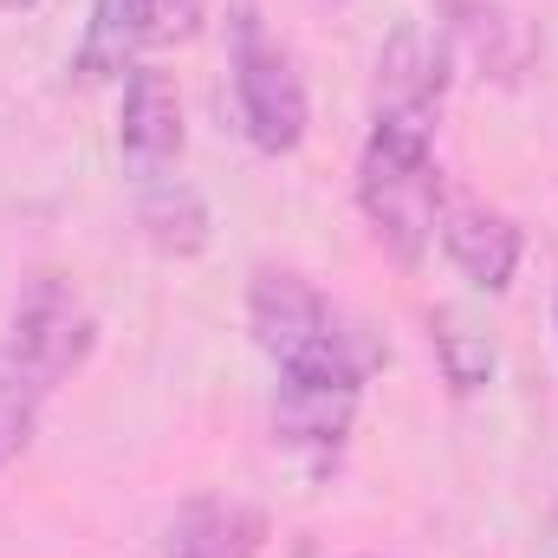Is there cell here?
I'll return each mask as SVG.
<instances>
[{
  "label": "cell",
  "instance_id": "2e32d148",
  "mask_svg": "<svg viewBox=\"0 0 558 558\" xmlns=\"http://www.w3.org/2000/svg\"><path fill=\"white\" fill-rule=\"evenodd\" d=\"M0 7H7V13H33L39 0H0Z\"/></svg>",
  "mask_w": 558,
  "mask_h": 558
},
{
  "label": "cell",
  "instance_id": "4fadbf2b",
  "mask_svg": "<svg viewBox=\"0 0 558 558\" xmlns=\"http://www.w3.org/2000/svg\"><path fill=\"white\" fill-rule=\"evenodd\" d=\"M435 325V357H441V377L468 397V390H481L487 377H494V344L474 331V325H461L454 312H435L428 318Z\"/></svg>",
  "mask_w": 558,
  "mask_h": 558
},
{
  "label": "cell",
  "instance_id": "8992f818",
  "mask_svg": "<svg viewBox=\"0 0 558 558\" xmlns=\"http://www.w3.org/2000/svg\"><path fill=\"white\" fill-rule=\"evenodd\" d=\"M364 403V377L344 371H292L279 377L274 397V435L299 454H338Z\"/></svg>",
  "mask_w": 558,
  "mask_h": 558
},
{
  "label": "cell",
  "instance_id": "8fae6325",
  "mask_svg": "<svg viewBox=\"0 0 558 558\" xmlns=\"http://www.w3.org/2000/svg\"><path fill=\"white\" fill-rule=\"evenodd\" d=\"M137 221L162 254H202L208 247V208H202V195L182 175L137 189Z\"/></svg>",
  "mask_w": 558,
  "mask_h": 558
},
{
  "label": "cell",
  "instance_id": "52a82bcc",
  "mask_svg": "<svg viewBox=\"0 0 558 558\" xmlns=\"http://www.w3.org/2000/svg\"><path fill=\"white\" fill-rule=\"evenodd\" d=\"M448 33L435 26H397L390 46L377 52V118H428L441 111V92H448Z\"/></svg>",
  "mask_w": 558,
  "mask_h": 558
},
{
  "label": "cell",
  "instance_id": "7c38bea8",
  "mask_svg": "<svg viewBox=\"0 0 558 558\" xmlns=\"http://www.w3.org/2000/svg\"><path fill=\"white\" fill-rule=\"evenodd\" d=\"M454 13H461L454 33L481 52V65H494V78H513V72L526 65L533 26H526L520 13H507V7H454Z\"/></svg>",
  "mask_w": 558,
  "mask_h": 558
},
{
  "label": "cell",
  "instance_id": "30bf717a",
  "mask_svg": "<svg viewBox=\"0 0 558 558\" xmlns=\"http://www.w3.org/2000/svg\"><path fill=\"white\" fill-rule=\"evenodd\" d=\"M149 46V20L143 0H92L85 20V46H78V78H124L137 65V52Z\"/></svg>",
  "mask_w": 558,
  "mask_h": 558
},
{
  "label": "cell",
  "instance_id": "e0dca14e",
  "mask_svg": "<svg viewBox=\"0 0 558 558\" xmlns=\"http://www.w3.org/2000/svg\"><path fill=\"white\" fill-rule=\"evenodd\" d=\"M364 558H377V553H364Z\"/></svg>",
  "mask_w": 558,
  "mask_h": 558
},
{
  "label": "cell",
  "instance_id": "277c9868",
  "mask_svg": "<svg viewBox=\"0 0 558 558\" xmlns=\"http://www.w3.org/2000/svg\"><path fill=\"white\" fill-rule=\"evenodd\" d=\"M92 344H98V318L85 312V299L59 274H39L13 299V318L0 338V371H13L20 384H33L46 397L92 357Z\"/></svg>",
  "mask_w": 558,
  "mask_h": 558
},
{
  "label": "cell",
  "instance_id": "9c48e42d",
  "mask_svg": "<svg viewBox=\"0 0 558 558\" xmlns=\"http://www.w3.org/2000/svg\"><path fill=\"white\" fill-rule=\"evenodd\" d=\"M260 546L267 513L247 500H189L162 533V558H260Z\"/></svg>",
  "mask_w": 558,
  "mask_h": 558
},
{
  "label": "cell",
  "instance_id": "7a4b0ae2",
  "mask_svg": "<svg viewBox=\"0 0 558 558\" xmlns=\"http://www.w3.org/2000/svg\"><path fill=\"white\" fill-rule=\"evenodd\" d=\"M247 325H254V344L279 364V377H292V371H344V377H364V357H357L344 318L325 305L318 286H305L299 274L260 267L254 286H247Z\"/></svg>",
  "mask_w": 558,
  "mask_h": 558
},
{
  "label": "cell",
  "instance_id": "9a60e30c",
  "mask_svg": "<svg viewBox=\"0 0 558 558\" xmlns=\"http://www.w3.org/2000/svg\"><path fill=\"white\" fill-rule=\"evenodd\" d=\"M149 20V46H182L202 33V0H143Z\"/></svg>",
  "mask_w": 558,
  "mask_h": 558
},
{
  "label": "cell",
  "instance_id": "5b68a950",
  "mask_svg": "<svg viewBox=\"0 0 558 558\" xmlns=\"http://www.w3.org/2000/svg\"><path fill=\"white\" fill-rule=\"evenodd\" d=\"M182 98L169 85L162 65H131L124 72V111H118V156L131 169V182L149 189V182H175L182 169Z\"/></svg>",
  "mask_w": 558,
  "mask_h": 558
},
{
  "label": "cell",
  "instance_id": "6da1fadb",
  "mask_svg": "<svg viewBox=\"0 0 558 558\" xmlns=\"http://www.w3.org/2000/svg\"><path fill=\"white\" fill-rule=\"evenodd\" d=\"M357 202L377 234V247L397 267H416L435 241L441 215V169H435V124L428 118H377L364 162H357Z\"/></svg>",
  "mask_w": 558,
  "mask_h": 558
},
{
  "label": "cell",
  "instance_id": "5bb4252c",
  "mask_svg": "<svg viewBox=\"0 0 558 558\" xmlns=\"http://www.w3.org/2000/svg\"><path fill=\"white\" fill-rule=\"evenodd\" d=\"M33 422H39V390L0 371V468L20 461V448L33 441Z\"/></svg>",
  "mask_w": 558,
  "mask_h": 558
},
{
  "label": "cell",
  "instance_id": "3957f363",
  "mask_svg": "<svg viewBox=\"0 0 558 558\" xmlns=\"http://www.w3.org/2000/svg\"><path fill=\"white\" fill-rule=\"evenodd\" d=\"M228 65H234V111H241L247 143H254L260 156H292V149L305 143V124H312L305 78H299L292 52L260 26L254 7H234V46H228Z\"/></svg>",
  "mask_w": 558,
  "mask_h": 558
},
{
  "label": "cell",
  "instance_id": "ba28073f",
  "mask_svg": "<svg viewBox=\"0 0 558 558\" xmlns=\"http://www.w3.org/2000/svg\"><path fill=\"white\" fill-rule=\"evenodd\" d=\"M441 254L461 267V279H474L481 292H507L513 274H520L526 241H520V228L507 215H494L481 202H461V208L441 215Z\"/></svg>",
  "mask_w": 558,
  "mask_h": 558
}]
</instances>
